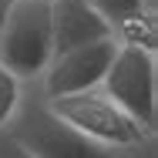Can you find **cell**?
<instances>
[{
	"label": "cell",
	"instance_id": "obj_1",
	"mask_svg": "<svg viewBox=\"0 0 158 158\" xmlns=\"http://www.w3.org/2000/svg\"><path fill=\"white\" fill-rule=\"evenodd\" d=\"M44 108L57 121H64L67 128H74L77 135H84L88 141L104 145V148H131V145H141L152 135L135 118H128L101 88L98 91H84V94L47 98Z\"/></svg>",
	"mask_w": 158,
	"mask_h": 158
},
{
	"label": "cell",
	"instance_id": "obj_2",
	"mask_svg": "<svg viewBox=\"0 0 158 158\" xmlns=\"http://www.w3.org/2000/svg\"><path fill=\"white\" fill-rule=\"evenodd\" d=\"M54 57L51 37V0H14L0 34V67L14 77L44 74Z\"/></svg>",
	"mask_w": 158,
	"mask_h": 158
},
{
	"label": "cell",
	"instance_id": "obj_3",
	"mask_svg": "<svg viewBox=\"0 0 158 158\" xmlns=\"http://www.w3.org/2000/svg\"><path fill=\"white\" fill-rule=\"evenodd\" d=\"M101 91L128 118H135L145 131H155V118H158L155 54H145V51H135V47H118L114 61H111L104 81H101Z\"/></svg>",
	"mask_w": 158,
	"mask_h": 158
},
{
	"label": "cell",
	"instance_id": "obj_4",
	"mask_svg": "<svg viewBox=\"0 0 158 158\" xmlns=\"http://www.w3.org/2000/svg\"><path fill=\"white\" fill-rule=\"evenodd\" d=\"M7 138L14 145H20L31 158H114V148L88 141L74 128L57 121L44 104L20 114Z\"/></svg>",
	"mask_w": 158,
	"mask_h": 158
},
{
	"label": "cell",
	"instance_id": "obj_5",
	"mask_svg": "<svg viewBox=\"0 0 158 158\" xmlns=\"http://www.w3.org/2000/svg\"><path fill=\"white\" fill-rule=\"evenodd\" d=\"M114 54H118V40L114 37H104V40H94V44L54 54L51 64L44 67V74H40L44 77V94L67 98V94L98 91L111 61H114Z\"/></svg>",
	"mask_w": 158,
	"mask_h": 158
},
{
	"label": "cell",
	"instance_id": "obj_6",
	"mask_svg": "<svg viewBox=\"0 0 158 158\" xmlns=\"http://www.w3.org/2000/svg\"><path fill=\"white\" fill-rule=\"evenodd\" d=\"M51 37L54 54H64L111 37V27L101 14L88 7V0H51Z\"/></svg>",
	"mask_w": 158,
	"mask_h": 158
},
{
	"label": "cell",
	"instance_id": "obj_7",
	"mask_svg": "<svg viewBox=\"0 0 158 158\" xmlns=\"http://www.w3.org/2000/svg\"><path fill=\"white\" fill-rule=\"evenodd\" d=\"M111 37L118 40V47H135V51H145V54H155V44H158V27H155V14L152 10H141L135 17L121 20Z\"/></svg>",
	"mask_w": 158,
	"mask_h": 158
},
{
	"label": "cell",
	"instance_id": "obj_8",
	"mask_svg": "<svg viewBox=\"0 0 158 158\" xmlns=\"http://www.w3.org/2000/svg\"><path fill=\"white\" fill-rule=\"evenodd\" d=\"M88 7L94 14H101L108 20V27L114 31L121 20H128V17H135V14L145 10V0H88Z\"/></svg>",
	"mask_w": 158,
	"mask_h": 158
},
{
	"label": "cell",
	"instance_id": "obj_9",
	"mask_svg": "<svg viewBox=\"0 0 158 158\" xmlns=\"http://www.w3.org/2000/svg\"><path fill=\"white\" fill-rule=\"evenodd\" d=\"M20 108V77H14L7 67H0V128L10 125Z\"/></svg>",
	"mask_w": 158,
	"mask_h": 158
},
{
	"label": "cell",
	"instance_id": "obj_10",
	"mask_svg": "<svg viewBox=\"0 0 158 158\" xmlns=\"http://www.w3.org/2000/svg\"><path fill=\"white\" fill-rule=\"evenodd\" d=\"M0 158H31V155H27V152H24L20 145H14V141L7 138V141L0 145Z\"/></svg>",
	"mask_w": 158,
	"mask_h": 158
},
{
	"label": "cell",
	"instance_id": "obj_11",
	"mask_svg": "<svg viewBox=\"0 0 158 158\" xmlns=\"http://www.w3.org/2000/svg\"><path fill=\"white\" fill-rule=\"evenodd\" d=\"M10 3H14V0H0V34H3V24H7V14H10Z\"/></svg>",
	"mask_w": 158,
	"mask_h": 158
}]
</instances>
